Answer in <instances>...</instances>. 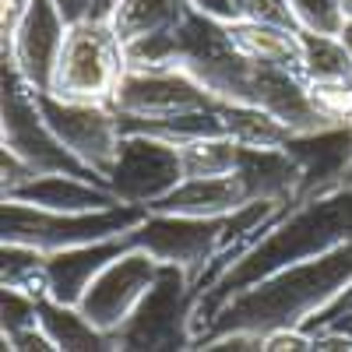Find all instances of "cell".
I'll list each match as a JSON object with an SVG mask.
<instances>
[{
    "label": "cell",
    "mask_w": 352,
    "mask_h": 352,
    "mask_svg": "<svg viewBox=\"0 0 352 352\" xmlns=\"http://www.w3.org/2000/svg\"><path fill=\"white\" fill-rule=\"evenodd\" d=\"M184 180L180 152L173 141H162L155 134H124L120 155L109 169V187L113 194L127 204H144L152 208L159 197H166L176 184Z\"/></svg>",
    "instance_id": "11"
},
{
    "label": "cell",
    "mask_w": 352,
    "mask_h": 352,
    "mask_svg": "<svg viewBox=\"0 0 352 352\" xmlns=\"http://www.w3.org/2000/svg\"><path fill=\"white\" fill-rule=\"evenodd\" d=\"M226 36L240 56L254 64H268V67H282V71H296L303 78V43L300 32L289 28H275V25H257V21H222Z\"/></svg>",
    "instance_id": "18"
},
{
    "label": "cell",
    "mask_w": 352,
    "mask_h": 352,
    "mask_svg": "<svg viewBox=\"0 0 352 352\" xmlns=\"http://www.w3.org/2000/svg\"><path fill=\"white\" fill-rule=\"evenodd\" d=\"M190 8H197L201 14H212L219 21H232L236 18V0H187Z\"/></svg>",
    "instance_id": "32"
},
{
    "label": "cell",
    "mask_w": 352,
    "mask_h": 352,
    "mask_svg": "<svg viewBox=\"0 0 352 352\" xmlns=\"http://www.w3.org/2000/svg\"><path fill=\"white\" fill-rule=\"evenodd\" d=\"M4 201H18V204H32L43 212H99V208H113L120 204V197L113 194L109 184L99 180H81L71 173H39L28 184L14 187L4 194Z\"/></svg>",
    "instance_id": "14"
},
{
    "label": "cell",
    "mask_w": 352,
    "mask_h": 352,
    "mask_svg": "<svg viewBox=\"0 0 352 352\" xmlns=\"http://www.w3.org/2000/svg\"><path fill=\"white\" fill-rule=\"evenodd\" d=\"M236 176L243 180L250 201H300V166L285 152V144L282 148H240Z\"/></svg>",
    "instance_id": "17"
},
{
    "label": "cell",
    "mask_w": 352,
    "mask_h": 352,
    "mask_svg": "<svg viewBox=\"0 0 352 352\" xmlns=\"http://www.w3.org/2000/svg\"><path fill=\"white\" fill-rule=\"evenodd\" d=\"M338 4H342V14L352 18V0H338Z\"/></svg>",
    "instance_id": "36"
},
{
    "label": "cell",
    "mask_w": 352,
    "mask_h": 352,
    "mask_svg": "<svg viewBox=\"0 0 352 352\" xmlns=\"http://www.w3.org/2000/svg\"><path fill=\"white\" fill-rule=\"evenodd\" d=\"M134 247V236L124 232V236H109L99 243H85V247H71L60 254H46L50 257V292L53 300L78 307L85 289L92 285V278L106 268L109 261H116L124 250Z\"/></svg>",
    "instance_id": "16"
},
{
    "label": "cell",
    "mask_w": 352,
    "mask_h": 352,
    "mask_svg": "<svg viewBox=\"0 0 352 352\" xmlns=\"http://www.w3.org/2000/svg\"><path fill=\"white\" fill-rule=\"evenodd\" d=\"M215 106L219 99L180 67H169V71L127 67L120 88L113 96V109L120 113V120L131 124L176 120V116H190V113H208Z\"/></svg>",
    "instance_id": "7"
},
{
    "label": "cell",
    "mask_w": 352,
    "mask_h": 352,
    "mask_svg": "<svg viewBox=\"0 0 352 352\" xmlns=\"http://www.w3.org/2000/svg\"><path fill=\"white\" fill-rule=\"evenodd\" d=\"M0 148L14 152L36 173H71L81 180L106 184L96 169H88L67 144L56 138L39 109V92L11 64H4V96H0Z\"/></svg>",
    "instance_id": "5"
},
{
    "label": "cell",
    "mask_w": 352,
    "mask_h": 352,
    "mask_svg": "<svg viewBox=\"0 0 352 352\" xmlns=\"http://www.w3.org/2000/svg\"><path fill=\"white\" fill-rule=\"evenodd\" d=\"M240 148L229 134H197L176 144L184 166V180L187 176H229L240 169Z\"/></svg>",
    "instance_id": "22"
},
{
    "label": "cell",
    "mask_w": 352,
    "mask_h": 352,
    "mask_svg": "<svg viewBox=\"0 0 352 352\" xmlns=\"http://www.w3.org/2000/svg\"><path fill=\"white\" fill-rule=\"evenodd\" d=\"M352 240V184L320 197L296 201L282 212V219L264 232V240L236 264L229 268L194 307V342L212 324V317L226 300H232L247 285L268 278L289 264H300L310 257H324Z\"/></svg>",
    "instance_id": "1"
},
{
    "label": "cell",
    "mask_w": 352,
    "mask_h": 352,
    "mask_svg": "<svg viewBox=\"0 0 352 352\" xmlns=\"http://www.w3.org/2000/svg\"><path fill=\"white\" fill-rule=\"evenodd\" d=\"M56 11L67 18V25L85 21V18H96V0H53Z\"/></svg>",
    "instance_id": "31"
},
{
    "label": "cell",
    "mask_w": 352,
    "mask_h": 352,
    "mask_svg": "<svg viewBox=\"0 0 352 352\" xmlns=\"http://www.w3.org/2000/svg\"><path fill=\"white\" fill-rule=\"evenodd\" d=\"M314 349V335L307 328H278L261 335V352H303Z\"/></svg>",
    "instance_id": "28"
},
{
    "label": "cell",
    "mask_w": 352,
    "mask_h": 352,
    "mask_svg": "<svg viewBox=\"0 0 352 352\" xmlns=\"http://www.w3.org/2000/svg\"><path fill=\"white\" fill-rule=\"evenodd\" d=\"M159 272H162V264L148 250L131 247L116 261H109L92 278V285L85 289L78 310L92 320L102 335L113 338L131 320V314L141 307V300L148 296V289L159 282Z\"/></svg>",
    "instance_id": "8"
},
{
    "label": "cell",
    "mask_w": 352,
    "mask_h": 352,
    "mask_svg": "<svg viewBox=\"0 0 352 352\" xmlns=\"http://www.w3.org/2000/svg\"><path fill=\"white\" fill-rule=\"evenodd\" d=\"M184 11H187V0H116L106 14V21L124 39V46H131L144 36L173 28L184 18Z\"/></svg>",
    "instance_id": "20"
},
{
    "label": "cell",
    "mask_w": 352,
    "mask_h": 352,
    "mask_svg": "<svg viewBox=\"0 0 352 352\" xmlns=\"http://www.w3.org/2000/svg\"><path fill=\"white\" fill-rule=\"evenodd\" d=\"M349 184H352V176H349Z\"/></svg>",
    "instance_id": "37"
},
{
    "label": "cell",
    "mask_w": 352,
    "mask_h": 352,
    "mask_svg": "<svg viewBox=\"0 0 352 352\" xmlns=\"http://www.w3.org/2000/svg\"><path fill=\"white\" fill-rule=\"evenodd\" d=\"M289 4L300 18V28H307V32L338 36V28L345 25V14H342L338 0H289Z\"/></svg>",
    "instance_id": "27"
},
{
    "label": "cell",
    "mask_w": 352,
    "mask_h": 352,
    "mask_svg": "<svg viewBox=\"0 0 352 352\" xmlns=\"http://www.w3.org/2000/svg\"><path fill=\"white\" fill-rule=\"evenodd\" d=\"M127 74V46L106 18H85L67 25V36L50 78V96L67 102H106Z\"/></svg>",
    "instance_id": "4"
},
{
    "label": "cell",
    "mask_w": 352,
    "mask_h": 352,
    "mask_svg": "<svg viewBox=\"0 0 352 352\" xmlns=\"http://www.w3.org/2000/svg\"><path fill=\"white\" fill-rule=\"evenodd\" d=\"M232 21H257V25H275L300 32V18L289 0H236V18Z\"/></svg>",
    "instance_id": "26"
},
{
    "label": "cell",
    "mask_w": 352,
    "mask_h": 352,
    "mask_svg": "<svg viewBox=\"0 0 352 352\" xmlns=\"http://www.w3.org/2000/svg\"><path fill=\"white\" fill-rule=\"evenodd\" d=\"M28 4H32V0H0V36L4 39L18 28V21L28 11Z\"/></svg>",
    "instance_id": "30"
},
{
    "label": "cell",
    "mask_w": 352,
    "mask_h": 352,
    "mask_svg": "<svg viewBox=\"0 0 352 352\" xmlns=\"http://www.w3.org/2000/svg\"><path fill=\"white\" fill-rule=\"evenodd\" d=\"M144 219L148 208L144 204H113V208H99V212H43L32 204H18V201H4L0 212V236L4 243H21L32 247L39 254H60L71 247H85V243H99L109 236H124L134 232Z\"/></svg>",
    "instance_id": "3"
},
{
    "label": "cell",
    "mask_w": 352,
    "mask_h": 352,
    "mask_svg": "<svg viewBox=\"0 0 352 352\" xmlns=\"http://www.w3.org/2000/svg\"><path fill=\"white\" fill-rule=\"evenodd\" d=\"M250 204V194L236 173L229 176H187L166 197H159L148 212H173V215H197V219H229Z\"/></svg>",
    "instance_id": "15"
},
{
    "label": "cell",
    "mask_w": 352,
    "mask_h": 352,
    "mask_svg": "<svg viewBox=\"0 0 352 352\" xmlns=\"http://www.w3.org/2000/svg\"><path fill=\"white\" fill-rule=\"evenodd\" d=\"M134 247L148 250L159 264H176L184 268L187 278L201 282L204 268L222 247L226 219H197V215H173V212H148L134 232Z\"/></svg>",
    "instance_id": "10"
},
{
    "label": "cell",
    "mask_w": 352,
    "mask_h": 352,
    "mask_svg": "<svg viewBox=\"0 0 352 352\" xmlns=\"http://www.w3.org/2000/svg\"><path fill=\"white\" fill-rule=\"evenodd\" d=\"M113 4H116V0H96V18H106Z\"/></svg>",
    "instance_id": "35"
},
{
    "label": "cell",
    "mask_w": 352,
    "mask_h": 352,
    "mask_svg": "<svg viewBox=\"0 0 352 352\" xmlns=\"http://www.w3.org/2000/svg\"><path fill=\"white\" fill-rule=\"evenodd\" d=\"M194 307L197 289L184 268L162 264L159 282L131 314V320L113 335V349H194Z\"/></svg>",
    "instance_id": "6"
},
{
    "label": "cell",
    "mask_w": 352,
    "mask_h": 352,
    "mask_svg": "<svg viewBox=\"0 0 352 352\" xmlns=\"http://www.w3.org/2000/svg\"><path fill=\"white\" fill-rule=\"evenodd\" d=\"M303 43V81H352V56L338 36L300 32Z\"/></svg>",
    "instance_id": "23"
},
{
    "label": "cell",
    "mask_w": 352,
    "mask_h": 352,
    "mask_svg": "<svg viewBox=\"0 0 352 352\" xmlns=\"http://www.w3.org/2000/svg\"><path fill=\"white\" fill-rule=\"evenodd\" d=\"M338 39L345 43V50H349V56H352V18H345V25L338 28Z\"/></svg>",
    "instance_id": "33"
},
{
    "label": "cell",
    "mask_w": 352,
    "mask_h": 352,
    "mask_svg": "<svg viewBox=\"0 0 352 352\" xmlns=\"http://www.w3.org/2000/svg\"><path fill=\"white\" fill-rule=\"evenodd\" d=\"M39 109L46 124L56 131V138L88 169H96L102 180H109V169L120 155V141H124L120 113L106 102H67L50 92H39Z\"/></svg>",
    "instance_id": "9"
},
{
    "label": "cell",
    "mask_w": 352,
    "mask_h": 352,
    "mask_svg": "<svg viewBox=\"0 0 352 352\" xmlns=\"http://www.w3.org/2000/svg\"><path fill=\"white\" fill-rule=\"evenodd\" d=\"M219 120H222V131L243 148H282L292 138V131L278 124L272 113L247 102H219Z\"/></svg>",
    "instance_id": "21"
},
{
    "label": "cell",
    "mask_w": 352,
    "mask_h": 352,
    "mask_svg": "<svg viewBox=\"0 0 352 352\" xmlns=\"http://www.w3.org/2000/svg\"><path fill=\"white\" fill-rule=\"evenodd\" d=\"M307 92L324 124H352V81H307Z\"/></svg>",
    "instance_id": "25"
},
{
    "label": "cell",
    "mask_w": 352,
    "mask_h": 352,
    "mask_svg": "<svg viewBox=\"0 0 352 352\" xmlns=\"http://www.w3.org/2000/svg\"><path fill=\"white\" fill-rule=\"evenodd\" d=\"M39 328L53 342V352H102L113 349V338L102 335L78 307L60 300H39Z\"/></svg>",
    "instance_id": "19"
},
{
    "label": "cell",
    "mask_w": 352,
    "mask_h": 352,
    "mask_svg": "<svg viewBox=\"0 0 352 352\" xmlns=\"http://www.w3.org/2000/svg\"><path fill=\"white\" fill-rule=\"evenodd\" d=\"M349 282H352V240L324 257L289 264V268L236 292L232 300L219 307L212 324L197 335L194 349H204L212 338L229 331L268 335L278 328H303Z\"/></svg>",
    "instance_id": "2"
},
{
    "label": "cell",
    "mask_w": 352,
    "mask_h": 352,
    "mask_svg": "<svg viewBox=\"0 0 352 352\" xmlns=\"http://www.w3.org/2000/svg\"><path fill=\"white\" fill-rule=\"evenodd\" d=\"M345 314H352V282L338 292V296L324 307V310H320L314 320H310V324H303L307 331H317V328H324V324H331V320H338V317H345Z\"/></svg>",
    "instance_id": "29"
},
{
    "label": "cell",
    "mask_w": 352,
    "mask_h": 352,
    "mask_svg": "<svg viewBox=\"0 0 352 352\" xmlns=\"http://www.w3.org/2000/svg\"><path fill=\"white\" fill-rule=\"evenodd\" d=\"M67 36V18L53 0H32L21 14L18 28L4 39V64H11L36 92H50V78L56 67Z\"/></svg>",
    "instance_id": "12"
},
{
    "label": "cell",
    "mask_w": 352,
    "mask_h": 352,
    "mask_svg": "<svg viewBox=\"0 0 352 352\" xmlns=\"http://www.w3.org/2000/svg\"><path fill=\"white\" fill-rule=\"evenodd\" d=\"M285 152L300 166V201L349 187L352 176V124H331L292 134Z\"/></svg>",
    "instance_id": "13"
},
{
    "label": "cell",
    "mask_w": 352,
    "mask_h": 352,
    "mask_svg": "<svg viewBox=\"0 0 352 352\" xmlns=\"http://www.w3.org/2000/svg\"><path fill=\"white\" fill-rule=\"evenodd\" d=\"M324 328H335V331H345V335H352V314H345V317L331 320V324H324Z\"/></svg>",
    "instance_id": "34"
},
{
    "label": "cell",
    "mask_w": 352,
    "mask_h": 352,
    "mask_svg": "<svg viewBox=\"0 0 352 352\" xmlns=\"http://www.w3.org/2000/svg\"><path fill=\"white\" fill-rule=\"evenodd\" d=\"M4 289L25 292L32 300H46L53 296L50 292V257L21 247V243H4V275H0Z\"/></svg>",
    "instance_id": "24"
}]
</instances>
